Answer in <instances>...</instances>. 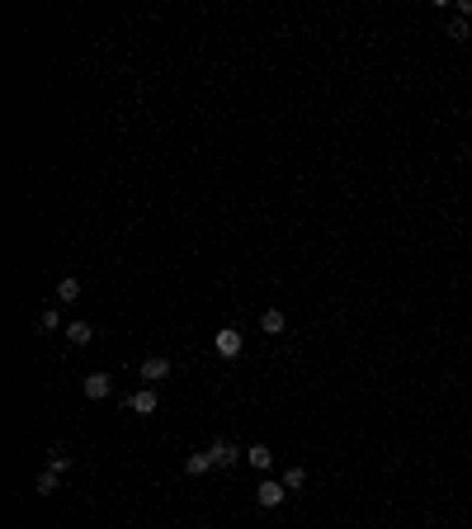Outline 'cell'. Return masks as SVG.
Returning <instances> with one entry per match:
<instances>
[{
	"mask_svg": "<svg viewBox=\"0 0 472 529\" xmlns=\"http://www.w3.org/2000/svg\"><path fill=\"white\" fill-rule=\"evenodd\" d=\"M284 496H289V487H284V482H274V477H264L260 487H255V501H260L264 510H274V505H284Z\"/></svg>",
	"mask_w": 472,
	"mask_h": 529,
	"instance_id": "6da1fadb",
	"label": "cell"
},
{
	"mask_svg": "<svg viewBox=\"0 0 472 529\" xmlns=\"http://www.w3.org/2000/svg\"><path fill=\"white\" fill-rule=\"evenodd\" d=\"M241 331H236V326H222V331H217V355H222V359H236V355H241Z\"/></svg>",
	"mask_w": 472,
	"mask_h": 529,
	"instance_id": "7a4b0ae2",
	"label": "cell"
},
{
	"mask_svg": "<svg viewBox=\"0 0 472 529\" xmlns=\"http://www.w3.org/2000/svg\"><path fill=\"white\" fill-rule=\"evenodd\" d=\"M142 378H147V383H161V378H170V359H165V355H152V359H142Z\"/></svg>",
	"mask_w": 472,
	"mask_h": 529,
	"instance_id": "3957f363",
	"label": "cell"
},
{
	"mask_svg": "<svg viewBox=\"0 0 472 529\" xmlns=\"http://www.w3.org/2000/svg\"><path fill=\"white\" fill-rule=\"evenodd\" d=\"M128 411H137V416H152V411H156V393H152V388H137V393L128 397Z\"/></svg>",
	"mask_w": 472,
	"mask_h": 529,
	"instance_id": "277c9868",
	"label": "cell"
},
{
	"mask_svg": "<svg viewBox=\"0 0 472 529\" xmlns=\"http://www.w3.org/2000/svg\"><path fill=\"white\" fill-rule=\"evenodd\" d=\"M208 454H212V468H227V463H236V458H246V454L236 449V445H227V440H217Z\"/></svg>",
	"mask_w": 472,
	"mask_h": 529,
	"instance_id": "5b68a950",
	"label": "cell"
},
{
	"mask_svg": "<svg viewBox=\"0 0 472 529\" xmlns=\"http://www.w3.org/2000/svg\"><path fill=\"white\" fill-rule=\"evenodd\" d=\"M109 393H114L109 373H90V378H85V397H90V402H100V397H109Z\"/></svg>",
	"mask_w": 472,
	"mask_h": 529,
	"instance_id": "8992f818",
	"label": "cell"
},
{
	"mask_svg": "<svg viewBox=\"0 0 472 529\" xmlns=\"http://www.w3.org/2000/svg\"><path fill=\"white\" fill-rule=\"evenodd\" d=\"M66 341L76 345V350H80V345H90V341H95V326H90V321H71V326H66Z\"/></svg>",
	"mask_w": 472,
	"mask_h": 529,
	"instance_id": "52a82bcc",
	"label": "cell"
},
{
	"mask_svg": "<svg viewBox=\"0 0 472 529\" xmlns=\"http://www.w3.org/2000/svg\"><path fill=\"white\" fill-rule=\"evenodd\" d=\"M246 463H251V468H260V473H269V463H274V454L264 449V445H251V449H246Z\"/></svg>",
	"mask_w": 472,
	"mask_h": 529,
	"instance_id": "ba28073f",
	"label": "cell"
},
{
	"mask_svg": "<svg viewBox=\"0 0 472 529\" xmlns=\"http://www.w3.org/2000/svg\"><path fill=\"white\" fill-rule=\"evenodd\" d=\"M279 482H284L289 492H302V487H307V468H298V463H293V468H284V477H279Z\"/></svg>",
	"mask_w": 472,
	"mask_h": 529,
	"instance_id": "9c48e42d",
	"label": "cell"
},
{
	"mask_svg": "<svg viewBox=\"0 0 472 529\" xmlns=\"http://www.w3.org/2000/svg\"><path fill=\"white\" fill-rule=\"evenodd\" d=\"M208 468H212V454H189V458H184V473H189V477L208 473Z\"/></svg>",
	"mask_w": 472,
	"mask_h": 529,
	"instance_id": "30bf717a",
	"label": "cell"
},
{
	"mask_svg": "<svg viewBox=\"0 0 472 529\" xmlns=\"http://www.w3.org/2000/svg\"><path fill=\"white\" fill-rule=\"evenodd\" d=\"M76 298H80V279H71V274H66V279L57 284V303H76Z\"/></svg>",
	"mask_w": 472,
	"mask_h": 529,
	"instance_id": "8fae6325",
	"label": "cell"
},
{
	"mask_svg": "<svg viewBox=\"0 0 472 529\" xmlns=\"http://www.w3.org/2000/svg\"><path fill=\"white\" fill-rule=\"evenodd\" d=\"M260 326H264V331H269V336H279V331H284L289 321H284V312H279V307H269V312H264V317H260Z\"/></svg>",
	"mask_w": 472,
	"mask_h": 529,
	"instance_id": "7c38bea8",
	"label": "cell"
},
{
	"mask_svg": "<svg viewBox=\"0 0 472 529\" xmlns=\"http://www.w3.org/2000/svg\"><path fill=\"white\" fill-rule=\"evenodd\" d=\"M57 482H62V473H53V468H48V473H38V482H33V487H38V496H53Z\"/></svg>",
	"mask_w": 472,
	"mask_h": 529,
	"instance_id": "4fadbf2b",
	"label": "cell"
},
{
	"mask_svg": "<svg viewBox=\"0 0 472 529\" xmlns=\"http://www.w3.org/2000/svg\"><path fill=\"white\" fill-rule=\"evenodd\" d=\"M48 468H53V473H71V454L57 445V449H53V463H48Z\"/></svg>",
	"mask_w": 472,
	"mask_h": 529,
	"instance_id": "5bb4252c",
	"label": "cell"
},
{
	"mask_svg": "<svg viewBox=\"0 0 472 529\" xmlns=\"http://www.w3.org/2000/svg\"><path fill=\"white\" fill-rule=\"evenodd\" d=\"M62 326V317H57V307H43V317H38V331L48 336V331H57Z\"/></svg>",
	"mask_w": 472,
	"mask_h": 529,
	"instance_id": "9a60e30c",
	"label": "cell"
},
{
	"mask_svg": "<svg viewBox=\"0 0 472 529\" xmlns=\"http://www.w3.org/2000/svg\"><path fill=\"white\" fill-rule=\"evenodd\" d=\"M448 38H453V43H468V38H472L468 19H448Z\"/></svg>",
	"mask_w": 472,
	"mask_h": 529,
	"instance_id": "2e32d148",
	"label": "cell"
}]
</instances>
